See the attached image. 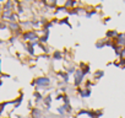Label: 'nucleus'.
<instances>
[{
	"label": "nucleus",
	"mask_w": 125,
	"mask_h": 118,
	"mask_svg": "<svg viewBox=\"0 0 125 118\" xmlns=\"http://www.w3.org/2000/svg\"><path fill=\"white\" fill-rule=\"evenodd\" d=\"M6 42H8L9 44H11V46H14V44H15V43L17 42V38H16V37H14V36H10V38H9V39H8Z\"/></svg>",
	"instance_id": "24"
},
{
	"label": "nucleus",
	"mask_w": 125,
	"mask_h": 118,
	"mask_svg": "<svg viewBox=\"0 0 125 118\" xmlns=\"http://www.w3.org/2000/svg\"><path fill=\"white\" fill-rule=\"evenodd\" d=\"M36 83H37V86L34 87V91H41L50 86L52 79L50 76H38L36 78Z\"/></svg>",
	"instance_id": "2"
},
{
	"label": "nucleus",
	"mask_w": 125,
	"mask_h": 118,
	"mask_svg": "<svg viewBox=\"0 0 125 118\" xmlns=\"http://www.w3.org/2000/svg\"><path fill=\"white\" fill-rule=\"evenodd\" d=\"M64 107H65V113H66V114H68V113L70 114V113H73V112H74L73 106H71L70 103H69V105H64Z\"/></svg>",
	"instance_id": "23"
},
{
	"label": "nucleus",
	"mask_w": 125,
	"mask_h": 118,
	"mask_svg": "<svg viewBox=\"0 0 125 118\" xmlns=\"http://www.w3.org/2000/svg\"><path fill=\"white\" fill-rule=\"evenodd\" d=\"M96 48L97 49H103L104 47H105V38H101V39H98L97 42H96Z\"/></svg>",
	"instance_id": "16"
},
{
	"label": "nucleus",
	"mask_w": 125,
	"mask_h": 118,
	"mask_svg": "<svg viewBox=\"0 0 125 118\" xmlns=\"http://www.w3.org/2000/svg\"><path fill=\"white\" fill-rule=\"evenodd\" d=\"M39 35L36 30H30V31H25L21 36L22 42L25 43H31V42H38Z\"/></svg>",
	"instance_id": "1"
},
{
	"label": "nucleus",
	"mask_w": 125,
	"mask_h": 118,
	"mask_svg": "<svg viewBox=\"0 0 125 118\" xmlns=\"http://www.w3.org/2000/svg\"><path fill=\"white\" fill-rule=\"evenodd\" d=\"M58 25H65V26H68L70 30H73V25L70 24V20H69V17H62V19H59V21H58Z\"/></svg>",
	"instance_id": "12"
},
{
	"label": "nucleus",
	"mask_w": 125,
	"mask_h": 118,
	"mask_svg": "<svg viewBox=\"0 0 125 118\" xmlns=\"http://www.w3.org/2000/svg\"><path fill=\"white\" fill-rule=\"evenodd\" d=\"M53 101H54V98H53L52 94H47V95L44 96L42 103L45 106V108H44L45 112H49V111H50V107H52V102H53Z\"/></svg>",
	"instance_id": "5"
},
{
	"label": "nucleus",
	"mask_w": 125,
	"mask_h": 118,
	"mask_svg": "<svg viewBox=\"0 0 125 118\" xmlns=\"http://www.w3.org/2000/svg\"><path fill=\"white\" fill-rule=\"evenodd\" d=\"M120 58H124V59H125V47H123V49H121V54H120Z\"/></svg>",
	"instance_id": "26"
},
{
	"label": "nucleus",
	"mask_w": 125,
	"mask_h": 118,
	"mask_svg": "<svg viewBox=\"0 0 125 118\" xmlns=\"http://www.w3.org/2000/svg\"><path fill=\"white\" fill-rule=\"evenodd\" d=\"M33 98H34V103L38 105V103H42V102H43L44 95H43L41 91H34V92H33Z\"/></svg>",
	"instance_id": "10"
},
{
	"label": "nucleus",
	"mask_w": 125,
	"mask_h": 118,
	"mask_svg": "<svg viewBox=\"0 0 125 118\" xmlns=\"http://www.w3.org/2000/svg\"><path fill=\"white\" fill-rule=\"evenodd\" d=\"M85 78L86 76L82 74V71L80 69H76V71L74 74V86H75V89L76 87H81L82 83L85 81Z\"/></svg>",
	"instance_id": "3"
},
{
	"label": "nucleus",
	"mask_w": 125,
	"mask_h": 118,
	"mask_svg": "<svg viewBox=\"0 0 125 118\" xmlns=\"http://www.w3.org/2000/svg\"><path fill=\"white\" fill-rule=\"evenodd\" d=\"M11 103V101H4V102H1L0 103V117H1V114L4 113V111H5V107L8 106V105H10Z\"/></svg>",
	"instance_id": "18"
},
{
	"label": "nucleus",
	"mask_w": 125,
	"mask_h": 118,
	"mask_svg": "<svg viewBox=\"0 0 125 118\" xmlns=\"http://www.w3.org/2000/svg\"><path fill=\"white\" fill-rule=\"evenodd\" d=\"M5 118H11V117H5Z\"/></svg>",
	"instance_id": "30"
},
{
	"label": "nucleus",
	"mask_w": 125,
	"mask_h": 118,
	"mask_svg": "<svg viewBox=\"0 0 125 118\" xmlns=\"http://www.w3.org/2000/svg\"><path fill=\"white\" fill-rule=\"evenodd\" d=\"M50 57H52V60H54V62H61L62 59H64L62 52H61V50H58V49L53 50V53H52Z\"/></svg>",
	"instance_id": "8"
},
{
	"label": "nucleus",
	"mask_w": 125,
	"mask_h": 118,
	"mask_svg": "<svg viewBox=\"0 0 125 118\" xmlns=\"http://www.w3.org/2000/svg\"><path fill=\"white\" fill-rule=\"evenodd\" d=\"M98 14V10L96 9V8H93V9H90V10H87L86 12H85V17L86 19H91V17H93L94 15H97Z\"/></svg>",
	"instance_id": "13"
},
{
	"label": "nucleus",
	"mask_w": 125,
	"mask_h": 118,
	"mask_svg": "<svg viewBox=\"0 0 125 118\" xmlns=\"http://www.w3.org/2000/svg\"><path fill=\"white\" fill-rule=\"evenodd\" d=\"M48 39H49V35L39 36V38H38V43H41V44H47V43H48Z\"/></svg>",
	"instance_id": "17"
},
{
	"label": "nucleus",
	"mask_w": 125,
	"mask_h": 118,
	"mask_svg": "<svg viewBox=\"0 0 125 118\" xmlns=\"http://www.w3.org/2000/svg\"><path fill=\"white\" fill-rule=\"evenodd\" d=\"M30 116L31 118H43V111L38 107H33L30 111Z\"/></svg>",
	"instance_id": "7"
},
{
	"label": "nucleus",
	"mask_w": 125,
	"mask_h": 118,
	"mask_svg": "<svg viewBox=\"0 0 125 118\" xmlns=\"http://www.w3.org/2000/svg\"><path fill=\"white\" fill-rule=\"evenodd\" d=\"M31 86H32V87H36V86H37V83H36V78H34V79H33V80L31 81Z\"/></svg>",
	"instance_id": "27"
},
{
	"label": "nucleus",
	"mask_w": 125,
	"mask_h": 118,
	"mask_svg": "<svg viewBox=\"0 0 125 118\" xmlns=\"http://www.w3.org/2000/svg\"><path fill=\"white\" fill-rule=\"evenodd\" d=\"M118 31L116 30H108L107 32H105V38L107 39H114L116 36H118Z\"/></svg>",
	"instance_id": "11"
},
{
	"label": "nucleus",
	"mask_w": 125,
	"mask_h": 118,
	"mask_svg": "<svg viewBox=\"0 0 125 118\" xmlns=\"http://www.w3.org/2000/svg\"><path fill=\"white\" fill-rule=\"evenodd\" d=\"M85 83V89H91L92 86H94V81H92V80H85L83 81Z\"/></svg>",
	"instance_id": "21"
},
{
	"label": "nucleus",
	"mask_w": 125,
	"mask_h": 118,
	"mask_svg": "<svg viewBox=\"0 0 125 118\" xmlns=\"http://www.w3.org/2000/svg\"><path fill=\"white\" fill-rule=\"evenodd\" d=\"M1 85H3V80H0V87H1Z\"/></svg>",
	"instance_id": "29"
},
{
	"label": "nucleus",
	"mask_w": 125,
	"mask_h": 118,
	"mask_svg": "<svg viewBox=\"0 0 125 118\" xmlns=\"http://www.w3.org/2000/svg\"><path fill=\"white\" fill-rule=\"evenodd\" d=\"M0 118H3V117H0Z\"/></svg>",
	"instance_id": "31"
},
{
	"label": "nucleus",
	"mask_w": 125,
	"mask_h": 118,
	"mask_svg": "<svg viewBox=\"0 0 125 118\" xmlns=\"http://www.w3.org/2000/svg\"><path fill=\"white\" fill-rule=\"evenodd\" d=\"M77 69H80L85 76H87L88 74H91V67H90V64H88V63L80 62V63H79V67H77Z\"/></svg>",
	"instance_id": "6"
},
{
	"label": "nucleus",
	"mask_w": 125,
	"mask_h": 118,
	"mask_svg": "<svg viewBox=\"0 0 125 118\" xmlns=\"http://www.w3.org/2000/svg\"><path fill=\"white\" fill-rule=\"evenodd\" d=\"M109 21H110V17H105V19H104V21H103V24L105 25V24H108Z\"/></svg>",
	"instance_id": "28"
},
{
	"label": "nucleus",
	"mask_w": 125,
	"mask_h": 118,
	"mask_svg": "<svg viewBox=\"0 0 125 118\" xmlns=\"http://www.w3.org/2000/svg\"><path fill=\"white\" fill-rule=\"evenodd\" d=\"M10 78H11L10 74H4V73L0 74V79H10Z\"/></svg>",
	"instance_id": "25"
},
{
	"label": "nucleus",
	"mask_w": 125,
	"mask_h": 118,
	"mask_svg": "<svg viewBox=\"0 0 125 118\" xmlns=\"http://www.w3.org/2000/svg\"><path fill=\"white\" fill-rule=\"evenodd\" d=\"M56 113H59L60 116H65V114H66V113H65V107H64V105L56 107Z\"/></svg>",
	"instance_id": "20"
},
{
	"label": "nucleus",
	"mask_w": 125,
	"mask_h": 118,
	"mask_svg": "<svg viewBox=\"0 0 125 118\" xmlns=\"http://www.w3.org/2000/svg\"><path fill=\"white\" fill-rule=\"evenodd\" d=\"M22 102H23V91L20 92V96H19L17 98H15V100L11 101V105H14V109H17V108L21 106Z\"/></svg>",
	"instance_id": "9"
},
{
	"label": "nucleus",
	"mask_w": 125,
	"mask_h": 118,
	"mask_svg": "<svg viewBox=\"0 0 125 118\" xmlns=\"http://www.w3.org/2000/svg\"><path fill=\"white\" fill-rule=\"evenodd\" d=\"M70 103V96L68 94H64V97H62V105H69Z\"/></svg>",
	"instance_id": "22"
},
{
	"label": "nucleus",
	"mask_w": 125,
	"mask_h": 118,
	"mask_svg": "<svg viewBox=\"0 0 125 118\" xmlns=\"http://www.w3.org/2000/svg\"><path fill=\"white\" fill-rule=\"evenodd\" d=\"M81 116H87V108H80L76 112V118H79Z\"/></svg>",
	"instance_id": "19"
},
{
	"label": "nucleus",
	"mask_w": 125,
	"mask_h": 118,
	"mask_svg": "<svg viewBox=\"0 0 125 118\" xmlns=\"http://www.w3.org/2000/svg\"><path fill=\"white\" fill-rule=\"evenodd\" d=\"M76 69H77V68H76L74 64H71V63H70L69 65H66V68H65L64 70H65L69 75H74V74H75V71H76Z\"/></svg>",
	"instance_id": "15"
},
{
	"label": "nucleus",
	"mask_w": 125,
	"mask_h": 118,
	"mask_svg": "<svg viewBox=\"0 0 125 118\" xmlns=\"http://www.w3.org/2000/svg\"><path fill=\"white\" fill-rule=\"evenodd\" d=\"M103 76H104V71H103V70H101V69H98V70H96V71L93 73V80H94V81L101 80Z\"/></svg>",
	"instance_id": "14"
},
{
	"label": "nucleus",
	"mask_w": 125,
	"mask_h": 118,
	"mask_svg": "<svg viewBox=\"0 0 125 118\" xmlns=\"http://www.w3.org/2000/svg\"><path fill=\"white\" fill-rule=\"evenodd\" d=\"M75 92H76L77 95H80V97H81L82 100H85V98H88V97L91 96V94H92V89L76 87V89H75Z\"/></svg>",
	"instance_id": "4"
}]
</instances>
